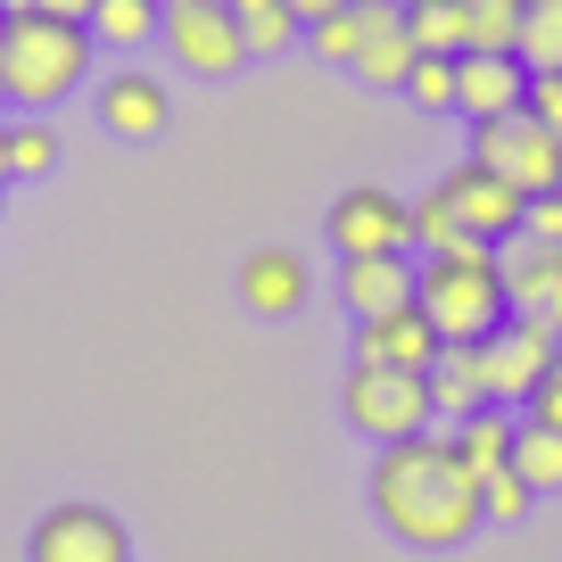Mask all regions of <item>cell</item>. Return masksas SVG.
<instances>
[{
  "label": "cell",
  "instance_id": "6da1fadb",
  "mask_svg": "<svg viewBox=\"0 0 562 562\" xmlns=\"http://www.w3.org/2000/svg\"><path fill=\"white\" fill-rule=\"evenodd\" d=\"M372 521L389 529L397 546H422V554H456V546L480 538V480L463 472L456 439H397L372 447Z\"/></svg>",
  "mask_w": 562,
  "mask_h": 562
},
{
  "label": "cell",
  "instance_id": "7a4b0ae2",
  "mask_svg": "<svg viewBox=\"0 0 562 562\" xmlns=\"http://www.w3.org/2000/svg\"><path fill=\"white\" fill-rule=\"evenodd\" d=\"M83 67H91V25L42 18V9H25V18L0 25V100L25 108V116L58 108L75 83H83Z\"/></svg>",
  "mask_w": 562,
  "mask_h": 562
},
{
  "label": "cell",
  "instance_id": "3957f363",
  "mask_svg": "<svg viewBox=\"0 0 562 562\" xmlns=\"http://www.w3.org/2000/svg\"><path fill=\"white\" fill-rule=\"evenodd\" d=\"M414 306L439 323V339H488L496 323L513 315L505 299V265H496V240H463L447 257H422Z\"/></svg>",
  "mask_w": 562,
  "mask_h": 562
},
{
  "label": "cell",
  "instance_id": "277c9868",
  "mask_svg": "<svg viewBox=\"0 0 562 562\" xmlns=\"http://www.w3.org/2000/svg\"><path fill=\"white\" fill-rule=\"evenodd\" d=\"M339 414H348V430H356V439L397 447V439H422V422L439 414V405H430V372L348 364V381H339Z\"/></svg>",
  "mask_w": 562,
  "mask_h": 562
},
{
  "label": "cell",
  "instance_id": "5b68a950",
  "mask_svg": "<svg viewBox=\"0 0 562 562\" xmlns=\"http://www.w3.org/2000/svg\"><path fill=\"white\" fill-rule=\"evenodd\" d=\"M472 158L488 166V175H505L521 199L562 191V133H554V124H538L529 108H513V116H488V124H472Z\"/></svg>",
  "mask_w": 562,
  "mask_h": 562
},
{
  "label": "cell",
  "instance_id": "8992f818",
  "mask_svg": "<svg viewBox=\"0 0 562 562\" xmlns=\"http://www.w3.org/2000/svg\"><path fill=\"white\" fill-rule=\"evenodd\" d=\"M480 348V381H488V397L496 405H529V389L554 372V356H562V323H546V315H505L488 339H472Z\"/></svg>",
  "mask_w": 562,
  "mask_h": 562
},
{
  "label": "cell",
  "instance_id": "52a82bcc",
  "mask_svg": "<svg viewBox=\"0 0 562 562\" xmlns=\"http://www.w3.org/2000/svg\"><path fill=\"white\" fill-rule=\"evenodd\" d=\"M323 240H331L339 257H405V248H414V207H405L397 191H381V182H356V191L331 199Z\"/></svg>",
  "mask_w": 562,
  "mask_h": 562
},
{
  "label": "cell",
  "instance_id": "ba28073f",
  "mask_svg": "<svg viewBox=\"0 0 562 562\" xmlns=\"http://www.w3.org/2000/svg\"><path fill=\"white\" fill-rule=\"evenodd\" d=\"M25 562H133V538H124V521L108 505L67 496V505H50L25 529Z\"/></svg>",
  "mask_w": 562,
  "mask_h": 562
},
{
  "label": "cell",
  "instance_id": "9c48e42d",
  "mask_svg": "<svg viewBox=\"0 0 562 562\" xmlns=\"http://www.w3.org/2000/svg\"><path fill=\"white\" fill-rule=\"evenodd\" d=\"M166 50H175L182 75L224 83V75L248 58V34H240V18H232L224 0H182V9H166Z\"/></svg>",
  "mask_w": 562,
  "mask_h": 562
},
{
  "label": "cell",
  "instance_id": "30bf717a",
  "mask_svg": "<svg viewBox=\"0 0 562 562\" xmlns=\"http://www.w3.org/2000/svg\"><path fill=\"white\" fill-rule=\"evenodd\" d=\"M439 191L456 199V215H463V232H472V240H496V248H505L513 232H521V207H529V199L513 191L505 175H488L480 158H463L456 175L439 182Z\"/></svg>",
  "mask_w": 562,
  "mask_h": 562
},
{
  "label": "cell",
  "instance_id": "8fae6325",
  "mask_svg": "<svg viewBox=\"0 0 562 562\" xmlns=\"http://www.w3.org/2000/svg\"><path fill=\"white\" fill-rule=\"evenodd\" d=\"M521 100H529L521 50H463V58H456V116L488 124V116H513Z\"/></svg>",
  "mask_w": 562,
  "mask_h": 562
},
{
  "label": "cell",
  "instance_id": "7c38bea8",
  "mask_svg": "<svg viewBox=\"0 0 562 562\" xmlns=\"http://www.w3.org/2000/svg\"><path fill=\"white\" fill-rule=\"evenodd\" d=\"M439 323L422 315V306H397V315H372L356 323V364H397V372H430V356H439Z\"/></svg>",
  "mask_w": 562,
  "mask_h": 562
},
{
  "label": "cell",
  "instance_id": "4fadbf2b",
  "mask_svg": "<svg viewBox=\"0 0 562 562\" xmlns=\"http://www.w3.org/2000/svg\"><path fill=\"white\" fill-rule=\"evenodd\" d=\"M100 124L116 140H158L166 124H175V100H166L158 75H140V67H116L100 83Z\"/></svg>",
  "mask_w": 562,
  "mask_h": 562
},
{
  "label": "cell",
  "instance_id": "5bb4252c",
  "mask_svg": "<svg viewBox=\"0 0 562 562\" xmlns=\"http://www.w3.org/2000/svg\"><path fill=\"white\" fill-rule=\"evenodd\" d=\"M240 306L265 315V323L299 315V306H306V257H299V248H248V257H240Z\"/></svg>",
  "mask_w": 562,
  "mask_h": 562
},
{
  "label": "cell",
  "instance_id": "9a60e30c",
  "mask_svg": "<svg viewBox=\"0 0 562 562\" xmlns=\"http://www.w3.org/2000/svg\"><path fill=\"white\" fill-rule=\"evenodd\" d=\"M414 265L405 257H339V306H348L356 323L372 315H397V306H414Z\"/></svg>",
  "mask_w": 562,
  "mask_h": 562
},
{
  "label": "cell",
  "instance_id": "2e32d148",
  "mask_svg": "<svg viewBox=\"0 0 562 562\" xmlns=\"http://www.w3.org/2000/svg\"><path fill=\"white\" fill-rule=\"evenodd\" d=\"M496 265H505V299L513 315H546V299H554V273H562V248L529 240V232H513L505 248H496Z\"/></svg>",
  "mask_w": 562,
  "mask_h": 562
},
{
  "label": "cell",
  "instance_id": "e0dca14e",
  "mask_svg": "<svg viewBox=\"0 0 562 562\" xmlns=\"http://www.w3.org/2000/svg\"><path fill=\"white\" fill-rule=\"evenodd\" d=\"M430 405H439V414H480V405H496L488 397V381H480V348L472 339H447L439 356H430Z\"/></svg>",
  "mask_w": 562,
  "mask_h": 562
},
{
  "label": "cell",
  "instance_id": "ac0fdd59",
  "mask_svg": "<svg viewBox=\"0 0 562 562\" xmlns=\"http://www.w3.org/2000/svg\"><path fill=\"white\" fill-rule=\"evenodd\" d=\"M513 439H521V422H513L505 405H480V414L456 422V456H463V472H472V480L505 472V463H513Z\"/></svg>",
  "mask_w": 562,
  "mask_h": 562
},
{
  "label": "cell",
  "instance_id": "d6986e66",
  "mask_svg": "<svg viewBox=\"0 0 562 562\" xmlns=\"http://www.w3.org/2000/svg\"><path fill=\"white\" fill-rule=\"evenodd\" d=\"M166 34V9L158 0H100L91 9V42H108V50H140V42Z\"/></svg>",
  "mask_w": 562,
  "mask_h": 562
},
{
  "label": "cell",
  "instance_id": "ffe728a7",
  "mask_svg": "<svg viewBox=\"0 0 562 562\" xmlns=\"http://www.w3.org/2000/svg\"><path fill=\"white\" fill-rule=\"evenodd\" d=\"M405 34H414L422 58H463L472 34H463V0H414L405 9Z\"/></svg>",
  "mask_w": 562,
  "mask_h": 562
},
{
  "label": "cell",
  "instance_id": "44dd1931",
  "mask_svg": "<svg viewBox=\"0 0 562 562\" xmlns=\"http://www.w3.org/2000/svg\"><path fill=\"white\" fill-rule=\"evenodd\" d=\"M224 9L240 18L248 58H273V50H290V34H306V25L290 18V0H224Z\"/></svg>",
  "mask_w": 562,
  "mask_h": 562
},
{
  "label": "cell",
  "instance_id": "7402d4cb",
  "mask_svg": "<svg viewBox=\"0 0 562 562\" xmlns=\"http://www.w3.org/2000/svg\"><path fill=\"white\" fill-rule=\"evenodd\" d=\"M513 472L529 480V488H562V430L554 422H521V439H513Z\"/></svg>",
  "mask_w": 562,
  "mask_h": 562
},
{
  "label": "cell",
  "instance_id": "603a6c76",
  "mask_svg": "<svg viewBox=\"0 0 562 562\" xmlns=\"http://www.w3.org/2000/svg\"><path fill=\"white\" fill-rule=\"evenodd\" d=\"M521 9H529V0H463V34H472V50H521Z\"/></svg>",
  "mask_w": 562,
  "mask_h": 562
},
{
  "label": "cell",
  "instance_id": "cb8c5ba5",
  "mask_svg": "<svg viewBox=\"0 0 562 562\" xmlns=\"http://www.w3.org/2000/svg\"><path fill=\"white\" fill-rule=\"evenodd\" d=\"M306 50L323 58V67H356V50H364V9H331V18H315L306 25Z\"/></svg>",
  "mask_w": 562,
  "mask_h": 562
},
{
  "label": "cell",
  "instance_id": "d4e9b609",
  "mask_svg": "<svg viewBox=\"0 0 562 562\" xmlns=\"http://www.w3.org/2000/svg\"><path fill=\"white\" fill-rule=\"evenodd\" d=\"M414 240H422V257H447V248H463V240H472L447 191H422V199H414Z\"/></svg>",
  "mask_w": 562,
  "mask_h": 562
},
{
  "label": "cell",
  "instance_id": "484cf974",
  "mask_svg": "<svg viewBox=\"0 0 562 562\" xmlns=\"http://www.w3.org/2000/svg\"><path fill=\"white\" fill-rule=\"evenodd\" d=\"M529 505H538V488H529V480L513 472V463H505V472H488V480H480V521H488V529H513V521H529Z\"/></svg>",
  "mask_w": 562,
  "mask_h": 562
},
{
  "label": "cell",
  "instance_id": "4316f807",
  "mask_svg": "<svg viewBox=\"0 0 562 562\" xmlns=\"http://www.w3.org/2000/svg\"><path fill=\"white\" fill-rule=\"evenodd\" d=\"M58 166V133H50V116H18L9 124V175H50Z\"/></svg>",
  "mask_w": 562,
  "mask_h": 562
},
{
  "label": "cell",
  "instance_id": "83f0119b",
  "mask_svg": "<svg viewBox=\"0 0 562 562\" xmlns=\"http://www.w3.org/2000/svg\"><path fill=\"white\" fill-rule=\"evenodd\" d=\"M521 67H562V0L521 9Z\"/></svg>",
  "mask_w": 562,
  "mask_h": 562
},
{
  "label": "cell",
  "instance_id": "f1b7e54d",
  "mask_svg": "<svg viewBox=\"0 0 562 562\" xmlns=\"http://www.w3.org/2000/svg\"><path fill=\"white\" fill-rule=\"evenodd\" d=\"M405 100L430 108V116H456V58H414V75H405Z\"/></svg>",
  "mask_w": 562,
  "mask_h": 562
},
{
  "label": "cell",
  "instance_id": "f546056e",
  "mask_svg": "<svg viewBox=\"0 0 562 562\" xmlns=\"http://www.w3.org/2000/svg\"><path fill=\"white\" fill-rule=\"evenodd\" d=\"M521 108L562 133V67H529V100H521Z\"/></svg>",
  "mask_w": 562,
  "mask_h": 562
},
{
  "label": "cell",
  "instance_id": "4dcf8cb0",
  "mask_svg": "<svg viewBox=\"0 0 562 562\" xmlns=\"http://www.w3.org/2000/svg\"><path fill=\"white\" fill-rule=\"evenodd\" d=\"M521 232H529V240H546V248H562V191H538V199H529V207H521Z\"/></svg>",
  "mask_w": 562,
  "mask_h": 562
},
{
  "label": "cell",
  "instance_id": "1f68e13d",
  "mask_svg": "<svg viewBox=\"0 0 562 562\" xmlns=\"http://www.w3.org/2000/svg\"><path fill=\"white\" fill-rule=\"evenodd\" d=\"M529 422H554V430H562V356H554V372L529 389Z\"/></svg>",
  "mask_w": 562,
  "mask_h": 562
},
{
  "label": "cell",
  "instance_id": "d6a6232c",
  "mask_svg": "<svg viewBox=\"0 0 562 562\" xmlns=\"http://www.w3.org/2000/svg\"><path fill=\"white\" fill-rule=\"evenodd\" d=\"M42 18H67V25H91V9H100V0H34Z\"/></svg>",
  "mask_w": 562,
  "mask_h": 562
},
{
  "label": "cell",
  "instance_id": "836d02e7",
  "mask_svg": "<svg viewBox=\"0 0 562 562\" xmlns=\"http://www.w3.org/2000/svg\"><path fill=\"white\" fill-rule=\"evenodd\" d=\"M331 9H348V0H290V18H299V25H315V18H331Z\"/></svg>",
  "mask_w": 562,
  "mask_h": 562
},
{
  "label": "cell",
  "instance_id": "e575fe53",
  "mask_svg": "<svg viewBox=\"0 0 562 562\" xmlns=\"http://www.w3.org/2000/svg\"><path fill=\"white\" fill-rule=\"evenodd\" d=\"M546 323H562V273H554V299H546Z\"/></svg>",
  "mask_w": 562,
  "mask_h": 562
},
{
  "label": "cell",
  "instance_id": "d590c367",
  "mask_svg": "<svg viewBox=\"0 0 562 562\" xmlns=\"http://www.w3.org/2000/svg\"><path fill=\"white\" fill-rule=\"evenodd\" d=\"M0 182H9V124H0Z\"/></svg>",
  "mask_w": 562,
  "mask_h": 562
},
{
  "label": "cell",
  "instance_id": "8d00e7d4",
  "mask_svg": "<svg viewBox=\"0 0 562 562\" xmlns=\"http://www.w3.org/2000/svg\"><path fill=\"white\" fill-rule=\"evenodd\" d=\"M0 207H9V182H0Z\"/></svg>",
  "mask_w": 562,
  "mask_h": 562
},
{
  "label": "cell",
  "instance_id": "74e56055",
  "mask_svg": "<svg viewBox=\"0 0 562 562\" xmlns=\"http://www.w3.org/2000/svg\"><path fill=\"white\" fill-rule=\"evenodd\" d=\"M158 9H182V0H158Z\"/></svg>",
  "mask_w": 562,
  "mask_h": 562
},
{
  "label": "cell",
  "instance_id": "f35d334b",
  "mask_svg": "<svg viewBox=\"0 0 562 562\" xmlns=\"http://www.w3.org/2000/svg\"><path fill=\"white\" fill-rule=\"evenodd\" d=\"M405 9H414V0H405Z\"/></svg>",
  "mask_w": 562,
  "mask_h": 562
},
{
  "label": "cell",
  "instance_id": "ab89813d",
  "mask_svg": "<svg viewBox=\"0 0 562 562\" xmlns=\"http://www.w3.org/2000/svg\"><path fill=\"white\" fill-rule=\"evenodd\" d=\"M0 25H9V18H0Z\"/></svg>",
  "mask_w": 562,
  "mask_h": 562
}]
</instances>
